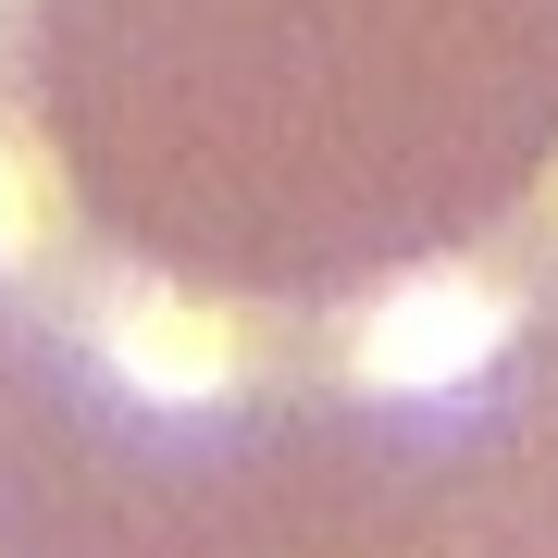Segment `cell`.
<instances>
[{
	"label": "cell",
	"mask_w": 558,
	"mask_h": 558,
	"mask_svg": "<svg viewBox=\"0 0 558 558\" xmlns=\"http://www.w3.org/2000/svg\"><path fill=\"white\" fill-rule=\"evenodd\" d=\"M25 248V186H13V161H0V260Z\"/></svg>",
	"instance_id": "3957f363"
},
{
	"label": "cell",
	"mask_w": 558,
	"mask_h": 558,
	"mask_svg": "<svg viewBox=\"0 0 558 558\" xmlns=\"http://www.w3.org/2000/svg\"><path fill=\"white\" fill-rule=\"evenodd\" d=\"M497 348H509V299L497 286L422 274V286H398V299L360 323V385L373 398H459Z\"/></svg>",
	"instance_id": "6da1fadb"
},
{
	"label": "cell",
	"mask_w": 558,
	"mask_h": 558,
	"mask_svg": "<svg viewBox=\"0 0 558 558\" xmlns=\"http://www.w3.org/2000/svg\"><path fill=\"white\" fill-rule=\"evenodd\" d=\"M112 385L149 410H211L223 398V360L186 336V323H112Z\"/></svg>",
	"instance_id": "7a4b0ae2"
}]
</instances>
